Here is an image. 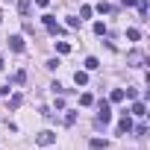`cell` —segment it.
<instances>
[{
    "label": "cell",
    "instance_id": "8992f818",
    "mask_svg": "<svg viewBox=\"0 0 150 150\" xmlns=\"http://www.w3.org/2000/svg\"><path fill=\"white\" fill-rule=\"evenodd\" d=\"M127 62H129V65H135V68H141V65L147 62V56H144V53H129V56H127Z\"/></svg>",
    "mask_w": 150,
    "mask_h": 150
},
{
    "label": "cell",
    "instance_id": "484cf974",
    "mask_svg": "<svg viewBox=\"0 0 150 150\" xmlns=\"http://www.w3.org/2000/svg\"><path fill=\"white\" fill-rule=\"evenodd\" d=\"M124 97H129V100H135V97H138V88H127V91H124Z\"/></svg>",
    "mask_w": 150,
    "mask_h": 150
},
{
    "label": "cell",
    "instance_id": "7c38bea8",
    "mask_svg": "<svg viewBox=\"0 0 150 150\" xmlns=\"http://www.w3.org/2000/svg\"><path fill=\"white\" fill-rule=\"evenodd\" d=\"M97 68H100V62H97L94 56H88V59H86V71H97Z\"/></svg>",
    "mask_w": 150,
    "mask_h": 150
},
{
    "label": "cell",
    "instance_id": "52a82bcc",
    "mask_svg": "<svg viewBox=\"0 0 150 150\" xmlns=\"http://www.w3.org/2000/svg\"><path fill=\"white\" fill-rule=\"evenodd\" d=\"M129 112H132V115H138V118H141V115H147V106H144V103H141V100H135V103H132V109H129Z\"/></svg>",
    "mask_w": 150,
    "mask_h": 150
},
{
    "label": "cell",
    "instance_id": "2e32d148",
    "mask_svg": "<svg viewBox=\"0 0 150 150\" xmlns=\"http://www.w3.org/2000/svg\"><path fill=\"white\" fill-rule=\"evenodd\" d=\"M56 50L65 56V53H71V44H68V41H56Z\"/></svg>",
    "mask_w": 150,
    "mask_h": 150
},
{
    "label": "cell",
    "instance_id": "83f0119b",
    "mask_svg": "<svg viewBox=\"0 0 150 150\" xmlns=\"http://www.w3.org/2000/svg\"><path fill=\"white\" fill-rule=\"evenodd\" d=\"M0 71H3V59H0Z\"/></svg>",
    "mask_w": 150,
    "mask_h": 150
},
{
    "label": "cell",
    "instance_id": "5bb4252c",
    "mask_svg": "<svg viewBox=\"0 0 150 150\" xmlns=\"http://www.w3.org/2000/svg\"><path fill=\"white\" fill-rule=\"evenodd\" d=\"M12 83H18V86H24V83H27V71H18L15 77H12Z\"/></svg>",
    "mask_w": 150,
    "mask_h": 150
},
{
    "label": "cell",
    "instance_id": "6da1fadb",
    "mask_svg": "<svg viewBox=\"0 0 150 150\" xmlns=\"http://www.w3.org/2000/svg\"><path fill=\"white\" fill-rule=\"evenodd\" d=\"M109 121H112V106L106 100H100V106H97V127H106Z\"/></svg>",
    "mask_w": 150,
    "mask_h": 150
},
{
    "label": "cell",
    "instance_id": "9a60e30c",
    "mask_svg": "<svg viewBox=\"0 0 150 150\" xmlns=\"http://www.w3.org/2000/svg\"><path fill=\"white\" fill-rule=\"evenodd\" d=\"M127 38H129V41H138V38H141V33H138L135 27H129V30H127Z\"/></svg>",
    "mask_w": 150,
    "mask_h": 150
},
{
    "label": "cell",
    "instance_id": "d4e9b609",
    "mask_svg": "<svg viewBox=\"0 0 150 150\" xmlns=\"http://www.w3.org/2000/svg\"><path fill=\"white\" fill-rule=\"evenodd\" d=\"M44 68H50V71H56V68H59V59H47V62H44Z\"/></svg>",
    "mask_w": 150,
    "mask_h": 150
},
{
    "label": "cell",
    "instance_id": "4316f807",
    "mask_svg": "<svg viewBox=\"0 0 150 150\" xmlns=\"http://www.w3.org/2000/svg\"><path fill=\"white\" fill-rule=\"evenodd\" d=\"M47 3H50V0H35V6H41V9H44Z\"/></svg>",
    "mask_w": 150,
    "mask_h": 150
},
{
    "label": "cell",
    "instance_id": "4fadbf2b",
    "mask_svg": "<svg viewBox=\"0 0 150 150\" xmlns=\"http://www.w3.org/2000/svg\"><path fill=\"white\" fill-rule=\"evenodd\" d=\"M21 103H24V97H21V94H12V97H9V109H18Z\"/></svg>",
    "mask_w": 150,
    "mask_h": 150
},
{
    "label": "cell",
    "instance_id": "5b68a950",
    "mask_svg": "<svg viewBox=\"0 0 150 150\" xmlns=\"http://www.w3.org/2000/svg\"><path fill=\"white\" fill-rule=\"evenodd\" d=\"M9 47H12L15 53H24V38H21V35H9Z\"/></svg>",
    "mask_w": 150,
    "mask_h": 150
},
{
    "label": "cell",
    "instance_id": "7402d4cb",
    "mask_svg": "<svg viewBox=\"0 0 150 150\" xmlns=\"http://www.w3.org/2000/svg\"><path fill=\"white\" fill-rule=\"evenodd\" d=\"M80 24H83L80 18H68V27H71V30H80Z\"/></svg>",
    "mask_w": 150,
    "mask_h": 150
},
{
    "label": "cell",
    "instance_id": "e0dca14e",
    "mask_svg": "<svg viewBox=\"0 0 150 150\" xmlns=\"http://www.w3.org/2000/svg\"><path fill=\"white\" fill-rule=\"evenodd\" d=\"M50 88H53V94H68V91H71V88H65V86H62V83H53V86H50Z\"/></svg>",
    "mask_w": 150,
    "mask_h": 150
},
{
    "label": "cell",
    "instance_id": "cb8c5ba5",
    "mask_svg": "<svg viewBox=\"0 0 150 150\" xmlns=\"http://www.w3.org/2000/svg\"><path fill=\"white\" fill-rule=\"evenodd\" d=\"M83 18H91V6H83V9H80V21H83Z\"/></svg>",
    "mask_w": 150,
    "mask_h": 150
},
{
    "label": "cell",
    "instance_id": "ba28073f",
    "mask_svg": "<svg viewBox=\"0 0 150 150\" xmlns=\"http://www.w3.org/2000/svg\"><path fill=\"white\" fill-rule=\"evenodd\" d=\"M74 83H77V86H88V74L86 71H77V74H74Z\"/></svg>",
    "mask_w": 150,
    "mask_h": 150
},
{
    "label": "cell",
    "instance_id": "f1b7e54d",
    "mask_svg": "<svg viewBox=\"0 0 150 150\" xmlns=\"http://www.w3.org/2000/svg\"><path fill=\"white\" fill-rule=\"evenodd\" d=\"M0 21H3V15H0Z\"/></svg>",
    "mask_w": 150,
    "mask_h": 150
},
{
    "label": "cell",
    "instance_id": "9c48e42d",
    "mask_svg": "<svg viewBox=\"0 0 150 150\" xmlns=\"http://www.w3.org/2000/svg\"><path fill=\"white\" fill-rule=\"evenodd\" d=\"M30 9H33V0H18V12L21 15H30Z\"/></svg>",
    "mask_w": 150,
    "mask_h": 150
},
{
    "label": "cell",
    "instance_id": "30bf717a",
    "mask_svg": "<svg viewBox=\"0 0 150 150\" xmlns=\"http://www.w3.org/2000/svg\"><path fill=\"white\" fill-rule=\"evenodd\" d=\"M106 147H109L106 138H91V150H106Z\"/></svg>",
    "mask_w": 150,
    "mask_h": 150
},
{
    "label": "cell",
    "instance_id": "8fae6325",
    "mask_svg": "<svg viewBox=\"0 0 150 150\" xmlns=\"http://www.w3.org/2000/svg\"><path fill=\"white\" fill-rule=\"evenodd\" d=\"M109 100H112V103H121V100H124V88H112Z\"/></svg>",
    "mask_w": 150,
    "mask_h": 150
},
{
    "label": "cell",
    "instance_id": "7a4b0ae2",
    "mask_svg": "<svg viewBox=\"0 0 150 150\" xmlns=\"http://www.w3.org/2000/svg\"><path fill=\"white\" fill-rule=\"evenodd\" d=\"M129 129H132V121H129L127 112H121V121H118V129H115V132H118V135H127Z\"/></svg>",
    "mask_w": 150,
    "mask_h": 150
},
{
    "label": "cell",
    "instance_id": "44dd1931",
    "mask_svg": "<svg viewBox=\"0 0 150 150\" xmlns=\"http://www.w3.org/2000/svg\"><path fill=\"white\" fill-rule=\"evenodd\" d=\"M135 135L144 138V135H147V124H138V127H135Z\"/></svg>",
    "mask_w": 150,
    "mask_h": 150
},
{
    "label": "cell",
    "instance_id": "ffe728a7",
    "mask_svg": "<svg viewBox=\"0 0 150 150\" xmlns=\"http://www.w3.org/2000/svg\"><path fill=\"white\" fill-rule=\"evenodd\" d=\"M80 103H83V106H91L94 97H91V94H80Z\"/></svg>",
    "mask_w": 150,
    "mask_h": 150
},
{
    "label": "cell",
    "instance_id": "603a6c76",
    "mask_svg": "<svg viewBox=\"0 0 150 150\" xmlns=\"http://www.w3.org/2000/svg\"><path fill=\"white\" fill-rule=\"evenodd\" d=\"M97 12H100V15H103V12H112V6H109L106 0H103V3H97Z\"/></svg>",
    "mask_w": 150,
    "mask_h": 150
},
{
    "label": "cell",
    "instance_id": "277c9868",
    "mask_svg": "<svg viewBox=\"0 0 150 150\" xmlns=\"http://www.w3.org/2000/svg\"><path fill=\"white\" fill-rule=\"evenodd\" d=\"M41 24H44V27H47V30H50L53 35H59V33H62V27H59V24L53 21V15H41Z\"/></svg>",
    "mask_w": 150,
    "mask_h": 150
},
{
    "label": "cell",
    "instance_id": "3957f363",
    "mask_svg": "<svg viewBox=\"0 0 150 150\" xmlns=\"http://www.w3.org/2000/svg\"><path fill=\"white\" fill-rule=\"evenodd\" d=\"M53 141H56V132H50V129H44V132L35 135V144H41V147H47V144H53Z\"/></svg>",
    "mask_w": 150,
    "mask_h": 150
},
{
    "label": "cell",
    "instance_id": "ac0fdd59",
    "mask_svg": "<svg viewBox=\"0 0 150 150\" xmlns=\"http://www.w3.org/2000/svg\"><path fill=\"white\" fill-rule=\"evenodd\" d=\"M65 124H68V127L77 124V112H68V115H65Z\"/></svg>",
    "mask_w": 150,
    "mask_h": 150
},
{
    "label": "cell",
    "instance_id": "d6986e66",
    "mask_svg": "<svg viewBox=\"0 0 150 150\" xmlns=\"http://www.w3.org/2000/svg\"><path fill=\"white\" fill-rule=\"evenodd\" d=\"M94 35H106V24L97 21V24H94Z\"/></svg>",
    "mask_w": 150,
    "mask_h": 150
}]
</instances>
